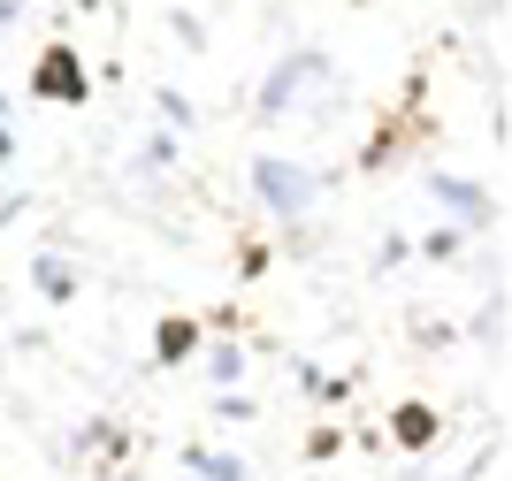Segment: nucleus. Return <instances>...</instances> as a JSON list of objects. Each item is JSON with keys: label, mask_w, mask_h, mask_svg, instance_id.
Segmentation results:
<instances>
[{"label": "nucleus", "mask_w": 512, "mask_h": 481, "mask_svg": "<svg viewBox=\"0 0 512 481\" xmlns=\"http://www.w3.org/2000/svg\"><path fill=\"white\" fill-rule=\"evenodd\" d=\"M428 199H436V207H451V222H459V230L497 222V199H490L482 184H467V176H451V168H436V176H428Z\"/></svg>", "instance_id": "20e7f679"}, {"label": "nucleus", "mask_w": 512, "mask_h": 481, "mask_svg": "<svg viewBox=\"0 0 512 481\" xmlns=\"http://www.w3.org/2000/svg\"><path fill=\"white\" fill-rule=\"evenodd\" d=\"M337 443H344L337 428H314V436H306V451H314V459H337Z\"/></svg>", "instance_id": "9b49d317"}, {"label": "nucleus", "mask_w": 512, "mask_h": 481, "mask_svg": "<svg viewBox=\"0 0 512 481\" xmlns=\"http://www.w3.org/2000/svg\"><path fill=\"white\" fill-rule=\"evenodd\" d=\"M184 466H192L199 481H245V459H237V451H184Z\"/></svg>", "instance_id": "0eeeda50"}, {"label": "nucleus", "mask_w": 512, "mask_h": 481, "mask_svg": "<svg viewBox=\"0 0 512 481\" xmlns=\"http://www.w3.org/2000/svg\"><path fill=\"white\" fill-rule=\"evenodd\" d=\"M436 436H444V413H436V405L406 398L398 413H390V443H398V451H413V459H421V451H428Z\"/></svg>", "instance_id": "39448f33"}, {"label": "nucleus", "mask_w": 512, "mask_h": 481, "mask_svg": "<svg viewBox=\"0 0 512 481\" xmlns=\"http://www.w3.org/2000/svg\"><path fill=\"white\" fill-rule=\"evenodd\" d=\"M321 69H329V54H321V46H299L291 62H276V69H268V84H260V115H268V123H276V115H291V107H299V92L321 77Z\"/></svg>", "instance_id": "7ed1b4c3"}, {"label": "nucleus", "mask_w": 512, "mask_h": 481, "mask_svg": "<svg viewBox=\"0 0 512 481\" xmlns=\"http://www.w3.org/2000/svg\"><path fill=\"white\" fill-rule=\"evenodd\" d=\"M161 115H169V130H192V100L184 92H161Z\"/></svg>", "instance_id": "9d476101"}, {"label": "nucleus", "mask_w": 512, "mask_h": 481, "mask_svg": "<svg viewBox=\"0 0 512 481\" xmlns=\"http://www.w3.org/2000/svg\"><path fill=\"white\" fill-rule=\"evenodd\" d=\"M253 191H260V207L268 214H306L314 207V191H321V176L314 168H299V161H283V153H253Z\"/></svg>", "instance_id": "f257e3e1"}, {"label": "nucleus", "mask_w": 512, "mask_h": 481, "mask_svg": "<svg viewBox=\"0 0 512 481\" xmlns=\"http://www.w3.org/2000/svg\"><path fill=\"white\" fill-rule=\"evenodd\" d=\"M0 115H8V100H0Z\"/></svg>", "instance_id": "2eb2a0df"}, {"label": "nucleus", "mask_w": 512, "mask_h": 481, "mask_svg": "<svg viewBox=\"0 0 512 481\" xmlns=\"http://www.w3.org/2000/svg\"><path fill=\"white\" fill-rule=\"evenodd\" d=\"M31 275H39V291H46V298H77V268H69V260H39Z\"/></svg>", "instance_id": "6e6552de"}, {"label": "nucleus", "mask_w": 512, "mask_h": 481, "mask_svg": "<svg viewBox=\"0 0 512 481\" xmlns=\"http://www.w3.org/2000/svg\"><path fill=\"white\" fill-rule=\"evenodd\" d=\"M176 161V138H169V130H161V138H153V146H146V168H169Z\"/></svg>", "instance_id": "f8f14e48"}, {"label": "nucleus", "mask_w": 512, "mask_h": 481, "mask_svg": "<svg viewBox=\"0 0 512 481\" xmlns=\"http://www.w3.org/2000/svg\"><path fill=\"white\" fill-rule=\"evenodd\" d=\"M192 352H199V321L192 314H169L161 329H153V359H161V367H184Z\"/></svg>", "instance_id": "423d86ee"}, {"label": "nucleus", "mask_w": 512, "mask_h": 481, "mask_svg": "<svg viewBox=\"0 0 512 481\" xmlns=\"http://www.w3.org/2000/svg\"><path fill=\"white\" fill-rule=\"evenodd\" d=\"M8 161H16V130L0 123V168H8Z\"/></svg>", "instance_id": "ddd939ff"}, {"label": "nucleus", "mask_w": 512, "mask_h": 481, "mask_svg": "<svg viewBox=\"0 0 512 481\" xmlns=\"http://www.w3.org/2000/svg\"><path fill=\"white\" fill-rule=\"evenodd\" d=\"M31 100H54V107H85L92 100V69H85V54L69 39H54L39 62H31Z\"/></svg>", "instance_id": "f03ea898"}, {"label": "nucleus", "mask_w": 512, "mask_h": 481, "mask_svg": "<svg viewBox=\"0 0 512 481\" xmlns=\"http://www.w3.org/2000/svg\"><path fill=\"white\" fill-rule=\"evenodd\" d=\"M23 16V0H0V23H16Z\"/></svg>", "instance_id": "4468645a"}, {"label": "nucleus", "mask_w": 512, "mask_h": 481, "mask_svg": "<svg viewBox=\"0 0 512 481\" xmlns=\"http://www.w3.org/2000/svg\"><path fill=\"white\" fill-rule=\"evenodd\" d=\"M207 367H214V382L230 390V382L245 375V352H237V344H214V352H207Z\"/></svg>", "instance_id": "1a4fd4ad"}, {"label": "nucleus", "mask_w": 512, "mask_h": 481, "mask_svg": "<svg viewBox=\"0 0 512 481\" xmlns=\"http://www.w3.org/2000/svg\"><path fill=\"white\" fill-rule=\"evenodd\" d=\"M352 8H367V0H352Z\"/></svg>", "instance_id": "dca6fc26"}]
</instances>
